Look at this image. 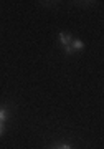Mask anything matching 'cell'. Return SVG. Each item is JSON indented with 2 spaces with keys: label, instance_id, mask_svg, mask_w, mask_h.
Wrapping results in <instances>:
<instances>
[{
  "label": "cell",
  "instance_id": "cell-1",
  "mask_svg": "<svg viewBox=\"0 0 104 149\" xmlns=\"http://www.w3.org/2000/svg\"><path fill=\"white\" fill-rule=\"evenodd\" d=\"M60 42H61L63 48H64V47H69V45H71V42H73V38H71V35H69V33L61 32V33H60Z\"/></svg>",
  "mask_w": 104,
  "mask_h": 149
},
{
  "label": "cell",
  "instance_id": "cell-2",
  "mask_svg": "<svg viewBox=\"0 0 104 149\" xmlns=\"http://www.w3.org/2000/svg\"><path fill=\"white\" fill-rule=\"evenodd\" d=\"M69 47L73 48V52H81L84 48V42H81V40H73Z\"/></svg>",
  "mask_w": 104,
  "mask_h": 149
},
{
  "label": "cell",
  "instance_id": "cell-3",
  "mask_svg": "<svg viewBox=\"0 0 104 149\" xmlns=\"http://www.w3.org/2000/svg\"><path fill=\"white\" fill-rule=\"evenodd\" d=\"M8 119V111L5 108H0V123H5Z\"/></svg>",
  "mask_w": 104,
  "mask_h": 149
},
{
  "label": "cell",
  "instance_id": "cell-4",
  "mask_svg": "<svg viewBox=\"0 0 104 149\" xmlns=\"http://www.w3.org/2000/svg\"><path fill=\"white\" fill-rule=\"evenodd\" d=\"M64 53L71 55V53H73V48H71V47H64Z\"/></svg>",
  "mask_w": 104,
  "mask_h": 149
},
{
  "label": "cell",
  "instance_id": "cell-5",
  "mask_svg": "<svg viewBox=\"0 0 104 149\" xmlns=\"http://www.w3.org/2000/svg\"><path fill=\"white\" fill-rule=\"evenodd\" d=\"M56 149H73V148H71L69 144H61V146H60V148H56Z\"/></svg>",
  "mask_w": 104,
  "mask_h": 149
},
{
  "label": "cell",
  "instance_id": "cell-6",
  "mask_svg": "<svg viewBox=\"0 0 104 149\" xmlns=\"http://www.w3.org/2000/svg\"><path fill=\"white\" fill-rule=\"evenodd\" d=\"M3 133H5V126H3V123H0V136Z\"/></svg>",
  "mask_w": 104,
  "mask_h": 149
},
{
  "label": "cell",
  "instance_id": "cell-7",
  "mask_svg": "<svg viewBox=\"0 0 104 149\" xmlns=\"http://www.w3.org/2000/svg\"><path fill=\"white\" fill-rule=\"evenodd\" d=\"M55 149H56V148H55Z\"/></svg>",
  "mask_w": 104,
  "mask_h": 149
}]
</instances>
